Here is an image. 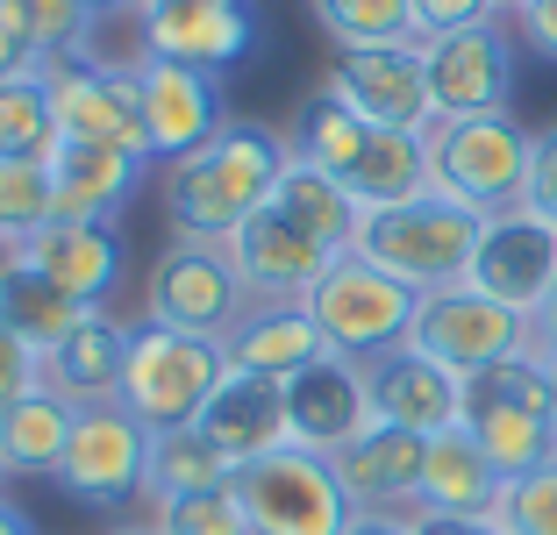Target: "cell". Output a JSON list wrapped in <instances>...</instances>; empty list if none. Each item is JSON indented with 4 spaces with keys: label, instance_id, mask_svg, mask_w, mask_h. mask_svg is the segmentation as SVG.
<instances>
[{
    "label": "cell",
    "instance_id": "ab89813d",
    "mask_svg": "<svg viewBox=\"0 0 557 535\" xmlns=\"http://www.w3.org/2000/svg\"><path fill=\"white\" fill-rule=\"evenodd\" d=\"M522 208H536L543 222H557V122H550V129H536V158H529Z\"/></svg>",
    "mask_w": 557,
    "mask_h": 535
},
{
    "label": "cell",
    "instance_id": "4dcf8cb0",
    "mask_svg": "<svg viewBox=\"0 0 557 535\" xmlns=\"http://www.w3.org/2000/svg\"><path fill=\"white\" fill-rule=\"evenodd\" d=\"M222 486H236V464L214 450L200 428H164V436H150V507L186 500V493H222Z\"/></svg>",
    "mask_w": 557,
    "mask_h": 535
},
{
    "label": "cell",
    "instance_id": "681fc988",
    "mask_svg": "<svg viewBox=\"0 0 557 535\" xmlns=\"http://www.w3.org/2000/svg\"><path fill=\"white\" fill-rule=\"evenodd\" d=\"M550 428H557V357H550Z\"/></svg>",
    "mask_w": 557,
    "mask_h": 535
},
{
    "label": "cell",
    "instance_id": "b9f144b4",
    "mask_svg": "<svg viewBox=\"0 0 557 535\" xmlns=\"http://www.w3.org/2000/svg\"><path fill=\"white\" fill-rule=\"evenodd\" d=\"M44 58H36V43L22 36V22L8 15V0H0V86L8 79H22V72H36Z\"/></svg>",
    "mask_w": 557,
    "mask_h": 535
},
{
    "label": "cell",
    "instance_id": "1f68e13d",
    "mask_svg": "<svg viewBox=\"0 0 557 535\" xmlns=\"http://www.w3.org/2000/svg\"><path fill=\"white\" fill-rule=\"evenodd\" d=\"M58 144H65V136H58V108H50L44 65L0 86V158H15V164H50V150H58Z\"/></svg>",
    "mask_w": 557,
    "mask_h": 535
},
{
    "label": "cell",
    "instance_id": "4fadbf2b",
    "mask_svg": "<svg viewBox=\"0 0 557 535\" xmlns=\"http://www.w3.org/2000/svg\"><path fill=\"white\" fill-rule=\"evenodd\" d=\"M50 79V108H58V136L65 144H108V150H136L144 144V100H136V65L115 58H65V65H44Z\"/></svg>",
    "mask_w": 557,
    "mask_h": 535
},
{
    "label": "cell",
    "instance_id": "83f0119b",
    "mask_svg": "<svg viewBox=\"0 0 557 535\" xmlns=\"http://www.w3.org/2000/svg\"><path fill=\"white\" fill-rule=\"evenodd\" d=\"M72 428H79V407L50 386H29L15 407H0V471L8 478H58Z\"/></svg>",
    "mask_w": 557,
    "mask_h": 535
},
{
    "label": "cell",
    "instance_id": "60d3db41",
    "mask_svg": "<svg viewBox=\"0 0 557 535\" xmlns=\"http://www.w3.org/2000/svg\"><path fill=\"white\" fill-rule=\"evenodd\" d=\"M515 43H529L543 65H557V0H529L515 15Z\"/></svg>",
    "mask_w": 557,
    "mask_h": 535
},
{
    "label": "cell",
    "instance_id": "cb8c5ba5",
    "mask_svg": "<svg viewBox=\"0 0 557 535\" xmlns=\"http://www.w3.org/2000/svg\"><path fill=\"white\" fill-rule=\"evenodd\" d=\"M22 258L86 308H108V293L122 286V236L100 222H44L22 244Z\"/></svg>",
    "mask_w": 557,
    "mask_h": 535
},
{
    "label": "cell",
    "instance_id": "d6a6232c",
    "mask_svg": "<svg viewBox=\"0 0 557 535\" xmlns=\"http://www.w3.org/2000/svg\"><path fill=\"white\" fill-rule=\"evenodd\" d=\"M308 15L336 50H372V43H422L414 36V0H308Z\"/></svg>",
    "mask_w": 557,
    "mask_h": 535
},
{
    "label": "cell",
    "instance_id": "f907efd6",
    "mask_svg": "<svg viewBox=\"0 0 557 535\" xmlns=\"http://www.w3.org/2000/svg\"><path fill=\"white\" fill-rule=\"evenodd\" d=\"M86 8H100V15H108V8H122V0H86Z\"/></svg>",
    "mask_w": 557,
    "mask_h": 535
},
{
    "label": "cell",
    "instance_id": "30bf717a",
    "mask_svg": "<svg viewBox=\"0 0 557 535\" xmlns=\"http://www.w3.org/2000/svg\"><path fill=\"white\" fill-rule=\"evenodd\" d=\"M408 343L422 357H436L443 372L479 378V372H493V364H508V357L536 350V322L500 308V300L479 293V286H443V293H422V314H414Z\"/></svg>",
    "mask_w": 557,
    "mask_h": 535
},
{
    "label": "cell",
    "instance_id": "d6986e66",
    "mask_svg": "<svg viewBox=\"0 0 557 535\" xmlns=\"http://www.w3.org/2000/svg\"><path fill=\"white\" fill-rule=\"evenodd\" d=\"M236 258V272H244L250 300H308V286L336 264V250L314 244L300 222H286V214L264 200L258 214H250L244 228H236L230 244H222Z\"/></svg>",
    "mask_w": 557,
    "mask_h": 535
},
{
    "label": "cell",
    "instance_id": "4316f807",
    "mask_svg": "<svg viewBox=\"0 0 557 535\" xmlns=\"http://www.w3.org/2000/svg\"><path fill=\"white\" fill-rule=\"evenodd\" d=\"M500 493H508V478H500V464H493L486 450H479L472 428H443V436H429V457H422V514H493L500 507Z\"/></svg>",
    "mask_w": 557,
    "mask_h": 535
},
{
    "label": "cell",
    "instance_id": "603a6c76",
    "mask_svg": "<svg viewBox=\"0 0 557 535\" xmlns=\"http://www.w3.org/2000/svg\"><path fill=\"white\" fill-rule=\"evenodd\" d=\"M150 158L108 144H58L50 150V194H58V222H100L115 228L129 214L136 186H144Z\"/></svg>",
    "mask_w": 557,
    "mask_h": 535
},
{
    "label": "cell",
    "instance_id": "7c38bea8",
    "mask_svg": "<svg viewBox=\"0 0 557 535\" xmlns=\"http://www.w3.org/2000/svg\"><path fill=\"white\" fill-rule=\"evenodd\" d=\"M129 15L144 58L194 65L214 72V79L258 50V8L250 0H129Z\"/></svg>",
    "mask_w": 557,
    "mask_h": 535
},
{
    "label": "cell",
    "instance_id": "e0dca14e",
    "mask_svg": "<svg viewBox=\"0 0 557 535\" xmlns=\"http://www.w3.org/2000/svg\"><path fill=\"white\" fill-rule=\"evenodd\" d=\"M136 100H144V144L150 164H180L200 144L230 129L222 108V79L194 65H164V58H136Z\"/></svg>",
    "mask_w": 557,
    "mask_h": 535
},
{
    "label": "cell",
    "instance_id": "836d02e7",
    "mask_svg": "<svg viewBox=\"0 0 557 535\" xmlns=\"http://www.w3.org/2000/svg\"><path fill=\"white\" fill-rule=\"evenodd\" d=\"M8 15L22 22V36L36 43V58H44V65H65V58H94L100 8H86V0H8Z\"/></svg>",
    "mask_w": 557,
    "mask_h": 535
},
{
    "label": "cell",
    "instance_id": "484cf974",
    "mask_svg": "<svg viewBox=\"0 0 557 535\" xmlns=\"http://www.w3.org/2000/svg\"><path fill=\"white\" fill-rule=\"evenodd\" d=\"M230 364L236 372H258V378H300L314 364V357H329L322 328H314L308 300H250V314L230 328Z\"/></svg>",
    "mask_w": 557,
    "mask_h": 535
},
{
    "label": "cell",
    "instance_id": "f6af8a7d",
    "mask_svg": "<svg viewBox=\"0 0 557 535\" xmlns=\"http://www.w3.org/2000/svg\"><path fill=\"white\" fill-rule=\"evenodd\" d=\"M536 350H543V357H557V293L536 308Z\"/></svg>",
    "mask_w": 557,
    "mask_h": 535
},
{
    "label": "cell",
    "instance_id": "ac0fdd59",
    "mask_svg": "<svg viewBox=\"0 0 557 535\" xmlns=\"http://www.w3.org/2000/svg\"><path fill=\"white\" fill-rule=\"evenodd\" d=\"M372 386H364V364L350 357H314L300 378H286V428H294L300 450L314 457H344L350 443L372 428Z\"/></svg>",
    "mask_w": 557,
    "mask_h": 535
},
{
    "label": "cell",
    "instance_id": "9a60e30c",
    "mask_svg": "<svg viewBox=\"0 0 557 535\" xmlns=\"http://www.w3.org/2000/svg\"><path fill=\"white\" fill-rule=\"evenodd\" d=\"M465 286L493 293L500 308H515V314H529V322H536V308L557 293V222H543L536 208L486 214Z\"/></svg>",
    "mask_w": 557,
    "mask_h": 535
},
{
    "label": "cell",
    "instance_id": "6da1fadb",
    "mask_svg": "<svg viewBox=\"0 0 557 535\" xmlns=\"http://www.w3.org/2000/svg\"><path fill=\"white\" fill-rule=\"evenodd\" d=\"M286 164H294L286 129H272V122H230L194 158L164 164V222H172V236L230 244L236 228L278 194Z\"/></svg>",
    "mask_w": 557,
    "mask_h": 535
},
{
    "label": "cell",
    "instance_id": "bcb514c9",
    "mask_svg": "<svg viewBox=\"0 0 557 535\" xmlns=\"http://www.w3.org/2000/svg\"><path fill=\"white\" fill-rule=\"evenodd\" d=\"M0 535H36V521L22 514V507L8 500V493H0Z\"/></svg>",
    "mask_w": 557,
    "mask_h": 535
},
{
    "label": "cell",
    "instance_id": "d4e9b609",
    "mask_svg": "<svg viewBox=\"0 0 557 535\" xmlns=\"http://www.w3.org/2000/svg\"><path fill=\"white\" fill-rule=\"evenodd\" d=\"M129 322H115L108 308H94L58 350L44 357V386L65 393L72 407H108L122 400V372H129Z\"/></svg>",
    "mask_w": 557,
    "mask_h": 535
},
{
    "label": "cell",
    "instance_id": "9c48e42d",
    "mask_svg": "<svg viewBox=\"0 0 557 535\" xmlns=\"http://www.w3.org/2000/svg\"><path fill=\"white\" fill-rule=\"evenodd\" d=\"M236 500L258 535H344L358 521L344 478H336V457H314L300 443L236 471Z\"/></svg>",
    "mask_w": 557,
    "mask_h": 535
},
{
    "label": "cell",
    "instance_id": "7402d4cb",
    "mask_svg": "<svg viewBox=\"0 0 557 535\" xmlns=\"http://www.w3.org/2000/svg\"><path fill=\"white\" fill-rule=\"evenodd\" d=\"M422 457H429V436L372 422L336 457V478H344L358 514H414V500H422Z\"/></svg>",
    "mask_w": 557,
    "mask_h": 535
},
{
    "label": "cell",
    "instance_id": "f546056e",
    "mask_svg": "<svg viewBox=\"0 0 557 535\" xmlns=\"http://www.w3.org/2000/svg\"><path fill=\"white\" fill-rule=\"evenodd\" d=\"M272 208L286 214V222H300L314 236V244H329L336 258L344 250H358V222H364V208L336 186L329 172H314V164H286V178H278V194H272Z\"/></svg>",
    "mask_w": 557,
    "mask_h": 535
},
{
    "label": "cell",
    "instance_id": "5bb4252c",
    "mask_svg": "<svg viewBox=\"0 0 557 535\" xmlns=\"http://www.w3.org/2000/svg\"><path fill=\"white\" fill-rule=\"evenodd\" d=\"M422 72H429L436 122H458V114H500L515 100V29H508V22H479V29L429 36V43H422Z\"/></svg>",
    "mask_w": 557,
    "mask_h": 535
},
{
    "label": "cell",
    "instance_id": "2e32d148",
    "mask_svg": "<svg viewBox=\"0 0 557 535\" xmlns=\"http://www.w3.org/2000/svg\"><path fill=\"white\" fill-rule=\"evenodd\" d=\"M329 94L350 100L364 122L379 129H408L429 136L436 129V100H429V72H422V43H372V50H336L329 65Z\"/></svg>",
    "mask_w": 557,
    "mask_h": 535
},
{
    "label": "cell",
    "instance_id": "816d5d0a",
    "mask_svg": "<svg viewBox=\"0 0 557 535\" xmlns=\"http://www.w3.org/2000/svg\"><path fill=\"white\" fill-rule=\"evenodd\" d=\"M0 478H8V471H0Z\"/></svg>",
    "mask_w": 557,
    "mask_h": 535
},
{
    "label": "cell",
    "instance_id": "52a82bcc",
    "mask_svg": "<svg viewBox=\"0 0 557 535\" xmlns=\"http://www.w3.org/2000/svg\"><path fill=\"white\" fill-rule=\"evenodd\" d=\"M465 428L479 436V450L500 464V478L550 464L557 457V428H550V357L522 350L493 372L465 378Z\"/></svg>",
    "mask_w": 557,
    "mask_h": 535
},
{
    "label": "cell",
    "instance_id": "f35d334b",
    "mask_svg": "<svg viewBox=\"0 0 557 535\" xmlns=\"http://www.w3.org/2000/svg\"><path fill=\"white\" fill-rule=\"evenodd\" d=\"M29 386H44V357H36L29 343L8 328V314H0V407H15Z\"/></svg>",
    "mask_w": 557,
    "mask_h": 535
},
{
    "label": "cell",
    "instance_id": "ee69618b",
    "mask_svg": "<svg viewBox=\"0 0 557 535\" xmlns=\"http://www.w3.org/2000/svg\"><path fill=\"white\" fill-rule=\"evenodd\" d=\"M344 535H414V514H358Z\"/></svg>",
    "mask_w": 557,
    "mask_h": 535
},
{
    "label": "cell",
    "instance_id": "e575fe53",
    "mask_svg": "<svg viewBox=\"0 0 557 535\" xmlns=\"http://www.w3.org/2000/svg\"><path fill=\"white\" fill-rule=\"evenodd\" d=\"M44 222H58L50 164H15V158H0V258H8V250H22Z\"/></svg>",
    "mask_w": 557,
    "mask_h": 535
},
{
    "label": "cell",
    "instance_id": "f1b7e54d",
    "mask_svg": "<svg viewBox=\"0 0 557 535\" xmlns=\"http://www.w3.org/2000/svg\"><path fill=\"white\" fill-rule=\"evenodd\" d=\"M0 314H8V328H15L36 357H50L94 308H86V300H72L65 286H50V278L22 258V250H8V258H0Z\"/></svg>",
    "mask_w": 557,
    "mask_h": 535
},
{
    "label": "cell",
    "instance_id": "7dc6e473",
    "mask_svg": "<svg viewBox=\"0 0 557 535\" xmlns=\"http://www.w3.org/2000/svg\"><path fill=\"white\" fill-rule=\"evenodd\" d=\"M108 535H158V521H115Z\"/></svg>",
    "mask_w": 557,
    "mask_h": 535
},
{
    "label": "cell",
    "instance_id": "3957f363",
    "mask_svg": "<svg viewBox=\"0 0 557 535\" xmlns=\"http://www.w3.org/2000/svg\"><path fill=\"white\" fill-rule=\"evenodd\" d=\"M479 228H486V214L458 208L450 194L429 186V194L394 200V208H364L358 258H372L379 272H394L400 286H414V293H443V286H465Z\"/></svg>",
    "mask_w": 557,
    "mask_h": 535
},
{
    "label": "cell",
    "instance_id": "8992f818",
    "mask_svg": "<svg viewBox=\"0 0 557 535\" xmlns=\"http://www.w3.org/2000/svg\"><path fill=\"white\" fill-rule=\"evenodd\" d=\"M308 314L322 328V343L350 364H372V357L400 350L414 336V314H422V293L400 286L394 272H379L372 258L344 250L322 278L308 286Z\"/></svg>",
    "mask_w": 557,
    "mask_h": 535
},
{
    "label": "cell",
    "instance_id": "8fae6325",
    "mask_svg": "<svg viewBox=\"0 0 557 535\" xmlns=\"http://www.w3.org/2000/svg\"><path fill=\"white\" fill-rule=\"evenodd\" d=\"M50 486L65 500L94 507V514H115L129 500H150V428L136 422L129 407H79V428L65 443V464Z\"/></svg>",
    "mask_w": 557,
    "mask_h": 535
},
{
    "label": "cell",
    "instance_id": "ba28073f",
    "mask_svg": "<svg viewBox=\"0 0 557 535\" xmlns=\"http://www.w3.org/2000/svg\"><path fill=\"white\" fill-rule=\"evenodd\" d=\"M250 314V286L236 272V258L222 244H194V236H172L158 250L144 278V322L158 328H186V336H214L230 343V328Z\"/></svg>",
    "mask_w": 557,
    "mask_h": 535
},
{
    "label": "cell",
    "instance_id": "74e56055",
    "mask_svg": "<svg viewBox=\"0 0 557 535\" xmlns=\"http://www.w3.org/2000/svg\"><path fill=\"white\" fill-rule=\"evenodd\" d=\"M479 22H500L493 0H414V36H450V29H479Z\"/></svg>",
    "mask_w": 557,
    "mask_h": 535
},
{
    "label": "cell",
    "instance_id": "5b68a950",
    "mask_svg": "<svg viewBox=\"0 0 557 535\" xmlns=\"http://www.w3.org/2000/svg\"><path fill=\"white\" fill-rule=\"evenodd\" d=\"M222 378H230V350H222L214 336L136 322L129 372H122V400L115 407H129L150 436H164V428H194Z\"/></svg>",
    "mask_w": 557,
    "mask_h": 535
},
{
    "label": "cell",
    "instance_id": "ffe728a7",
    "mask_svg": "<svg viewBox=\"0 0 557 535\" xmlns=\"http://www.w3.org/2000/svg\"><path fill=\"white\" fill-rule=\"evenodd\" d=\"M364 386H372V414L394 428H414V436H443V428L465 422V378L443 372L436 357H422L414 343L372 357L364 364Z\"/></svg>",
    "mask_w": 557,
    "mask_h": 535
},
{
    "label": "cell",
    "instance_id": "7a4b0ae2",
    "mask_svg": "<svg viewBox=\"0 0 557 535\" xmlns=\"http://www.w3.org/2000/svg\"><path fill=\"white\" fill-rule=\"evenodd\" d=\"M300 164L329 172L358 208H394V200L429 194V136L408 129H379L364 122L350 100H336L329 86H314L294 108V129H286Z\"/></svg>",
    "mask_w": 557,
    "mask_h": 535
},
{
    "label": "cell",
    "instance_id": "8d00e7d4",
    "mask_svg": "<svg viewBox=\"0 0 557 535\" xmlns=\"http://www.w3.org/2000/svg\"><path fill=\"white\" fill-rule=\"evenodd\" d=\"M493 521L508 535H557V457L536 464V471H522V478H508Z\"/></svg>",
    "mask_w": 557,
    "mask_h": 535
},
{
    "label": "cell",
    "instance_id": "7bdbcfd3",
    "mask_svg": "<svg viewBox=\"0 0 557 535\" xmlns=\"http://www.w3.org/2000/svg\"><path fill=\"white\" fill-rule=\"evenodd\" d=\"M414 535H508L493 514H422L414 507Z\"/></svg>",
    "mask_w": 557,
    "mask_h": 535
},
{
    "label": "cell",
    "instance_id": "d590c367",
    "mask_svg": "<svg viewBox=\"0 0 557 535\" xmlns=\"http://www.w3.org/2000/svg\"><path fill=\"white\" fill-rule=\"evenodd\" d=\"M150 521H158V535H258L250 514H244V500H236V486L186 493V500H158Z\"/></svg>",
    "mask_w": 557,
    "mask_h": 535
},
{
    "label": "cell",
    "instance_id": "44dd1931",
    "mask_svg": "<svg viewBox=\"0 0 557 535\" xmlns=\"http://www.w3.org/2000/svg\"><path fill=\"white\" fill-rule=\"evenodd\" d=\"M194 428L230 457L236 471H244V464H258V457H272V450L294 443V428H286V386H278V378H258V372H236V364H230V378L214 386V400L200 407Z\"/></svg>",
    "mask_w": 557,
    "mask_h": 535
},
{
    "label": "cell",
    "instance_id": "c3c4849f",
    "mask_svg": "<svg viewBox=\"0 0 557 535\" xmlns=\"http://www.w3.org/2000/svg\"><path fill=\"white\" fill-rule=\"evenodd\" d=\"M493 8H500V15H508V22H515V15H522V8H529V0H493Z\"/></svg>",
    "mask_w": 557,
    "mask_h": 535
},
{
    "label": "cell",
    "instance_id": "277c9868",
    "mask_svg": "<svg viewBox=\"0 0 557 535\" xmlns=\"http://www.w3.org/2000/svg\"><path fill=\"white\" fill-rule=\"evenodd\" d=\"M529 158L536 129H522L508 108L500 114H458L429 129V186L450 194L472 214H508L529 194Z\"/></svg>",
    "mask_w": 557,
    "mask_h": 535
}]
</instances>
